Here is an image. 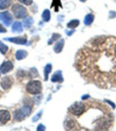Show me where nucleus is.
I'll return each mask as SVG.
<instances>
[{"instance_id": "obj_1", "label": "nucleus", "mask_w": 116, "mask_h": 131, "mask_svg": "<svg viewBox=\"0 0 116 131\" xmlns=\"http://www.w3.org/2000/svg\"><path fill=\"white\" fill-rule=\"evenodd\" d=\"M74 66L88 83L100 89L116 88V37L92 38L76 53Z\"/></svg>"}, {"instance_id": "obj_2", "label": "nucleus", "mask_w": 116, "mask_h": 131, "mask_svg": "<svg viewBox=\"0 0 116 131\" xmlns=\"http://www.w3.org/2000/svg\"><path fill=\"white\" fill-rule=\"evenodd\" d=\"M113 124L111 108L96 99L74 102L64 122L67 130H109Z\"/></svg>"}, {"instance_id": "obj_3", "label": "nucleus", "mask_w": 116, "mask_h": 131, "mask_svg": "<svg viewBox=\"0 0 116 131\" xmlns=\"http://www.w3.org/2000/svg\"><path fill=\"white\" fill-rule=\"evenodd\" d=\"M31 112V106L29 105H24L14 113V117L18 121H22L28 117Z\"/></svg>"}, {"instance_id": "obj_4", "label": "nucleus", "mask_w": 116, "mask_h": 131, "mask_svg": "<svg viewBox=\"0 0 116 131\" xmlns=\"http://www.w3.org/2000/svg\"><path fill=\"white\" fill-rule=\"evenodd\" d=\"M26 90L31 94H39L42 91V85L39 81H31L26 86Z\"/></svg>"}, {"instance_id": "obj_5", "label": "nucleus", "mask_w": 116, "mask_h": 131, "mask_svg": "<svg viewBox=\"0 0 116 131\" xmlns=\"http://www.w3.org/2000/svg\"><path fill=\"white\" fill-rule=\"evenodd\" d=\"M12 11L17 18H24L27 16L26 9L20 4H16L12 6Z\"/></svg>"}, {"instance_id": "obj_6", "label": "nucleus", "mask_w": 116, "mask_h": 131, "mask_svg": "<svg viewBox=\"0 0 116 131\" xmlns=\"http://www.w3.org/2000/svg\"><path fill=\"white\" fill-rule=\"evenodd\" d=\"M0 20L3 22L6 26H9L10 24L12 23L13 20V18H12V15L8 11H6V12H2L0 14Z\"/></svg>"}, {"instance_id": "obj_7", "label": "nucleus", "mask_w": 116, "mask_h": 131, "mask_svg": "<svg viewBox=\"0 0 116 131\" xmlns=\"http://www.w3.org/2000/svg\"><path fill=\"white\" fill-rule=\"evenodd\" d=\"M13 83H14L13 79L10 77V76H7V77H5L2 79L0 84H1V86L4 90H7L12 87Z\"/></svg>"}, {"instance_id": "obj_8", "label": "nucleus", "mask_w": 116, "mask_h": 131, "mask_svg": "<svg viewBox=\"0 0 116 131\" xmlns=\"http://www.w3.org/2000/svg\"><path fill=\"white\" fill-rule=\"evenodd\" d=\"M7 41H9L10 42L15 43L17 45H25L27 42L26 38L24 37H14V38H4Z\"/></svg>"}, {"instance_id": "obj_9", "label": "nucleus", "mask_w": 116, "mask_h": 131, "mask_svg": "<svg viewBox=\"0 0 116 131\" xmlns=\"http://www.w3.org/2000/svg\"><path fill=\"white\" fill-rule=\"evenodd\" d=\"M13 69V64L9 61H4L0 66V72L2 74H6Z\"/></svg>"}, {"instance_id": "obj_10", "label": "nucleus", "mask_w": 116, "mask_h": 131, "mask_svg": "<svg viewBox=\"0 0 116 131\" xmlns=\"http://www.w3.org/2000/svg\"><path fill=\"white\" fill-rule=\"evenodd\" d=\"M10 119V114L8 111H0V123L2 124H6Z\"/></svg>"}, {"instance_id": "obj_11", "label": "nucleus", "mask_w": 116, "mask_h": 131, "mask_svg": "<svg viewBox=\"0 0 116 131\" xmlns=\"http://www.w3.org/2000/svg\"><path fill=\"white\" fill-rule=\"evenodd\" d=\"M23 29H22V25L21 24V23L18 22V21H16L14 23L12 27V32L14 33H20L22 32Z\"/></svg>"}, {"instance_id": "obj_12", "label": "nucleus", "mask_w": 116, "mask_h": 131, "mask_svg": "<svg viewBox=\"0 0 116 131\" xmlns=\"http://www.w3.org/2000/svg\"><path fill=\"white\" fill-rule=\"evenodd\" d=\"M51 81L52 82H59V83H62L63 81V77H62V73L61 72L57 71L56 72H55L52 77Z\"/></svg>"}, {"instance_id": "obj_13", "label": "nucleus", "mask_w": 116, "mask_h": 131, "mask_svg": "<svg viewBox=\"0 0 116 131\" xmlns=\"http://www.w3.org/2000/svg\"><path fill=\"white\" fill-rule=\"evenodd\" d=\"M63 46H64V40L63 39H61V40H59L58 42L55 45L54 47V51L56 52V53H60L62 49L63 48Z\"/></svg>"}, {"instance_id": "obj_14", "label": "nucleus", "mask_w": 116, "mask_h": 131, "mask_svg": "<svg viewBox=\"0 0 116 131\" xmlns=\"http://www.w3.org/2000/svg\"><path fill=\"white\" fill-rule=\"evenodd\" d=\"M27 55V52L24 50H18L16 53V58L18 60H20L25 58Z\"/></svg>"}, {"instance_id": "obj_15", "label": "nucleus", "mask_w": 116, "mask_h": 131, "mask_svg": "<svg viewBox=\"0 0 116 131\" xmlns=\"http://www.w3.org/2000/svg\"><path fill=\"white\" fill-rule=\"evenodd\" d=\"M12 4V0H0V10L8 8Z\"/></svg>"}, {"instance_id": "obj_16", "label": "nucleus", "mask_w": 116, "mask_h": 131, "mask_svg": "<svg viewBox=\"0 0 116 131\" xmlns=\"http://www.w3.org/2000/svg\"><path fill=\"white\" fill-rule=\"evenodd\" d=\"M33 23V19L30 16L26 17L24 18V21H23V24H24V27L26 28H29L32 24Z\"/></svg>"}, {"instance_id": "obj_17", "label": "nucleus", "mask_w": 116, "mask_h": 131, "mask_svg": "<svg viewBox=\"0 0 116 131\" xmlns=\"http://www.w3.org/2000/svg\"><path fill=\"white\" fill-rule=\"evenodd\" d=\"M94 16L92 14H88L87 16L85 17V19H84V23H85L86 25H90L92 23L94 20Z\"/></svg>"}, {"instance_id": "obj_18", "label": "nucleus", "mask_w": 116, "mask_h": 131, "mask_svg": "<svg viewBox=\"0 0 116 131\" xmlns=\"http://www.w3.org/2000/svg\"><path fill=\"white\" fill-rule=\"evenodd\" d=\"M51 70H52V65H51V64H47L44 69L45 81H47V80H48L49 74L50 73Z\"/></svg>"}, {"instance_id": "obj_19", "label": "nucleus", "mask_w": 116, "mask_h": 131, "mask_svg": "<svg viewBox=\"0 0 116 131\" xmlns=\"http://www.w3.org/2000/svg\"><path fill=\"white\" fill-rule=\"evenodd\" d=\"M42 18L43 20L48 22L50 19V12L48 10H45L42 14Z\"/></svg>"}, {"instance_id": "obj_20", "label": "nucleus", "mask_w": 116, "mask_h": 131, "mask_svg": "<svg viewBox=\"0 0 116 131\" xmlns=\"http://www.w3.org/2000/svg\"><path fill=\"white\" fill-rule=\"evenodd\" d=\"M79 21L78 20H71L70 22L67 24V27H69V28L71 29H74L75 28L77 25H79Z\"/></svg>"}, {"instance_id": "obj_21", "label": "nucleus", "mask_w": 116, "mask_h": 131, "mask_svg": "<svg viewBox=\"0 0 116 131\" xmlns=\"http://www.w3.org/2000/svg\"><path fill=\"white\" fill-rule=\"evenodd\" d=\"M8 47L6 45H5L4 44H3V43L0 42V52L2 54H5L8 51Z\"/></svg>"}, {"instance_id": "obj_22", "label": "nucleus", "mask_w": 116, "mask_h": 131, "mask_svg": "<svg viewBox=\"0 0 116 131\" xmlns=\"http://www.w3.org/2000/svg\"><path fill=\"white\" fill-rule=\"evenodd\" d=\"M41 113H42V111H41L39 113H37V114L33 118V122H36V121L38 120L40 118V117L41 116Z\"/></svg>"}, {"instance_id": "obj_23", "label": "nucleus", "mask_w": 116, "mask_h": 131, "mask_svg": "<svg viewBox=\"0 0 116 131\" xmlns=\"http://www.w3.org/2000/svg\"><path fill=\"white\" fill-rule=\"evenodd\" d=\"M19 2H20L22 4H25V5H31L33 3V0H18Z\"/></svg>"}, {"instance_id": "obj_24", "label": "nucleus", "mask_w": 116, "mask_h": 131, "mask_svg": "<svg viewBox=\"0 0 116 131\" xmlns=\"http://www.w3.org/2000/svg\"><path fill=\"white\" fill-rule=\"evenodd\" d=\"M60 36V35L59 34H54L52 36V39L50 40V41L49 42V45H50L51 42H52L53 41H55L57 39V37H59Z\"/></svg>"}, {"instance_id": "obj_25", "label": "nucleus", "mask_w": 116, "mask_h": 131, "mask_svg": "<svg viewBox=\"0 0 116 131\" xmlns=\"http://www.w3.org/2000/svg\"><path fill=\"white\" fill-rule=\"evenodd\" d=\"M37 130H46V128L44 127V126L42 124H39L37 127Z\"/></svg>"}, {"instance_id": "obj_26", "label": "nucleus", "mask_w": 116, "mask_h": 131, "mask_svg": "<svg viewBox=\"0 0 116 131\" xmlns=\"http://www.w3.org/2000/svg\"><path fill=\"white\" fill-rule=\"evenodd\" d=\"M6 32V29L4 27H3L2 25H0V33H5Z\"/></svg>"}, {"instance_id": "obj_27", "label": "nucleus", "mask_w": 116, "mask_h": 131, "mask_svg": "<svg viewBox=\"0 0 116 131\" xmlns=\"http://www.w3.org/2000/svg\"><path fill=\"white\" fill-rule=\"evenodd\" d=\"M80 1H81V2H85L86 0H80Z\"/></svg>"}]
</instances>
